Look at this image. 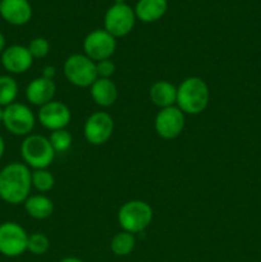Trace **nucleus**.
<instances>
[{
  "label": "nucleus",
  "mask_w": 261,
  "mask_h": 262,
  "mask_svg": "<svg viewBox=\"0 0 261 262\" xmlns=\"http://www.w3.org/2000/svg\"><path fill=\"white\" fill-rule=\"evenodd\" d=\"M63 73L67 81L76 87L86 89L96 81V63L84 54H73L63 64Z\"/></svg>",
  "instance_id": "39448f33"
},
{
  "label": "nucleus",
  "mask_w": 261,
  "mask_h": 262,
  "mask_svg": "<svg viewBox=\"0 0 261 262\" xmlns=\"http://www.w3.org/2000/svg\"><path fill=\"white\" fill-rule=\"evenodd\" d=\"M50 248V241L44 233H32L28 235L27 251L32 255L41 256L46 253Z\"/></svg>",
  "instance_id": "b1692460"
},
{
  "label": "nucleus",
  "mask_w": 261,
  "mask_h": 262,
  "mask_svg": "<svg viewBox=\"0 0 261 262\" xmlns=\"http://www.w3.org/2000/svg\"><path fill=\"white\" fill-rule=\"evenodd\" d=\"M31 170L25 163H10L0 170V199L10 205L23 204L31 196Z\"/></svg>",
  "instance_id": "f257e3e1"
},
{
  "label": "nucleus",
  "mask_w": 261,
  "mask_h": 262,
  "mask_svg": "<svg viewBox=\"0 0 261 262\" xmlns=\"http://www.w3.org/2000/svg\"><path fill=\"white\" fill-rule=\"evenodd\" d=\"M27 49L33 59H41L50 53V43L46 38L35 37L30 41Z\"/></svg>",
  "instance_id": "393cba45"
},
{
  "label": "nucleus",
  "mask_w": 261,
  "mask_h": 262,
  "mask_svg": "<svg viewBox=\"0 0 261 262\" xmlns=\"http://www.w3.org/2000/svg\"><path fill=\"white\" fill-rule=\"evenodd\" d=\"M150 99L160 109L177 104V87L169 81H156L150 87Z\"/></svg>",
  "instance_id": "a211bd4d"
},
{
  "label": "nucleus",
  "mask_w": 261,
  "mask_h": 262,
  "mask_svg": "<svg viewBox=\"0 0 261 262\" xmlns=\"http://www.w3.org/2000/svg\"><path fill=\"white\" fill-rule=\"evenodd\" d=\"M114 132V120L106 112H96L90 115L83 125V136L90 145H105Z\"/></svg>",
  "instance_id": "9d476101"
},
{
  "label": "nucleus",
  "mask_w": 261,
  "mask_h": 262,
  "mask_svg": "<svg viewBox=\"0 0 261 262\" xmlns=\"http://www.w3.org/2000/svg\"><path fill=\"white\" fill-rule=\"evenodd\" d=\"M184 115L186 114L177 105L160 109L154 123L155 132L158 133L159 137L164 140H174L178 137L183 132L186 124Z\"/></svg>",
  "instance_id": "9b49d317"
},
{
  "label": "nucleus",
  "mask_w": 261,
  "mask_h": 262,
  "mask_svg": "<svg viewBox=\"0 0 261 262\" xmlns=\"http://www.w3.org/2000/svg\"><path fill=\"white\" fill-rule=\"evenodd\" d=\"M5 36L3 35V32H0V55H2L3 51L5 50Z\"/></svg>",
  "instance_id": "cd10ccee"
},
{
  "label": "nucleus",
  "mask_w": 261,
  "mask_h": 262,
  "mask_svg": "<svg viewBox=\"0 0 261 262\" xmlns=\"http://www.w3.org/2000/svg\"><path fill=\"white\" fill-rule=\"evenodd\" d=\"M56 76V68L54 66H46L45 68L42 69V76L44 78H48V79H53L55 78Z\"/></svg>",
  "instance_id": "bb28decb"
},
{
  "label": "nucleus",
  "mask_w": 261,
  "mask_h": 262,
  "mask_svg": "<svg viewBox=\"0 0 261 262\" xmlns=\"http://www.w3.org/2000/svg\"><path fill=\"white\" fill-rule=\"evenodd\" d=\"M72 113L71 109L63 101L48 102L38 110V122L46 129L51 132L58 129H66L67 125L71 123Z\"/></svg>",
  "instance_id": "f8f14e48"
},
{
  "label": "nucleus",
  "mask_w": 261,
  "mask_h": 262,
  "mask_svg": "<svg viewBox=\"0 0 261 262\" xmlns=\"http://www.w3.org/2000/svg\"><path fill=\"white\" fill-rule=\"evenodd\" d=\"M18 96V83L13 77L0 76V106L7 107L15 102Z\"/></svg>",
  "instance_id": "412c9836"
},
{
  "label": "nucleus",
  "mask_w": 261,
  "mask_h": 262,
  "mask_svg": "<svg viewBox=\"0 0 261 262\" xmlns=\"http://www.w3.org/2000/svg\"><path fill=\"white\" fill-rule=\"evenodd\" d=\"M55 91L56 84L53 79L38 77V78L32 79L26 87V99L30 104L41 107L48 102L53 101Z\"/></svg>",
  "instance_id": "2eb2a0df"
},
{
  "label": "nucleus",
  "mask_w": 261,
  "mask_h": 262,
  "mask_svg": "<svg viewBox=\"0 0 261 262\" xmlns=\"http://www.w3.org/2000/svg\"><path fill=\"white\" fill-rule=\"evenodd\" d=\"M33 58L27 46L10 45L2 53V66L12 74H23L32 67Z\"/></svg>",
  "instance_id": "ddd939ff"
},
{
  "label": "nucleus",
  "mask_w": 261,
  "mask_h": 262,
  "mask_svg": "<svg viewBox=\"0 0 261 262\" xmlns=\"http://www.w3.org/2000/svg\"><path fill=\"white\" fill-rule=\"evenodd\" d=\"M28 216L36 220L48 219L54 212V202L44 194H33L23 202Z\"/></svg>",
  "instance_id": "6ab92c4d"
},
{
  "label": "nucleus",
  "mask_w": 261,
  "mask_h": 262,
  "mask_svg": "<svg viewBox=\"0 0 261 262\" xmlns=\"http://www.w3.org/2000/svg\"><path fill=\"white\" fill-rule=\"evenodd\" d=\"M49 141H50L55 154H63L71 148L73 138L67 129H58L51 132Z\"/></svg>",
  "instance_id": "5701e85b"
},
{
  "label": "nucleus",
  "mask_w": 261,
  "mask_h": 262,
  "mask_svg": "<svg viewBox=\"0 0 261 262\" xmlns=\"http://www.w3.org/2000/svg\"><path fill=\"white\" fill-rule=\"evenodd\" d=\"M0 4H2V0H0Z\"/></svg>",
  "instance_id": "2f4dec72"
},
{
  "label": "nucleus",
  "mask_w": 261,
  "mask_h": 262,
  "mask_svg": "<svg viewBox=\"0 0 261 262\" xmlns=\"http://www.w3.org/2000/svg\"><path fill=\"white\" fill-rule=\"evenodd\" d=\"M135 9L125 3H114L104 15V30L115 38L124 37L136 25Z\"/></svg>",
  "instance_id": "423d86ee"
},
{
  "label": "nucleus",
  "mask_w": 261,
  "mask_h": 262,
  "mask_svg": "<svg viewBox=\"0 0 261 262\" xmlns=\"http://www.w3.org/2000/svg\"><path fill=\"white\" fill-rule=\"evenodd\" d=\"M3 117H4V107L0 106V123H3Z\"/></svg>",
  "instance_id": "7c9ffc66"
},
{
  "label": "nucleus",
  "mask_w": 261,
  "mask_h": 262,
  "mask_svg": "<svg viewBox=\"0 0 261 262\" xmlns=\"http://www.w3.org/2000/svg\"><path fill=\"white\" fill-rule=\"evenodd\" d=\"M55 151L49 138L41 135H30L20 143V156L28 168L33 170L48 169L55 159Z\"/></svg>",
  "instance_id": "7ed1b4c3"
},
{
  "label": "nucleus",
  "mask_w": 261,
  "mask_h": 262,
  "mask_svg": "<svg viewBox=\"0 0 261 262\" xmlns=\"http://www.w3.org/2000/svg\"><path fill=\"white\" fill-rule=\"evenodd\" d=\"M0 15L13 26H25L32 18V7L28 0H2Z\"/></svg>",
  "instance_id": "4468645a"
},
{
  "label": "nucleus",
  "mask_w": 261,
  "mask_h": 262,
  "mask_svg": "<svg viewBox=\"0 0 261 262\" xmlns=\"http://www.w3.org/2000/svg\"><path fill=\"white\" fill-rule=\"evenodd\" d=\"M31 182H32L33 188L41 193L51 191L55 186V178L48 169H37V170L31 171Z\"/></svg>",
  "instance_id": "4be33fe9"
},
{
  "label": "nucleus",
  "mask_w": 261,
  "mask_h": 262,
  "mask_svg": "<svg viewBox=\"0 0 261 262\" xmlns=\"http://www.w3.org/2000/svg\"><path fill=\"white\" fill-rule=\"evenodd\" d=\"M28 234L18 223L0 224V253L5 257H18L27 251Z\"/></svg>",
  "instance_id": "6e6552de"
},
{
  "label": "nucleus",
  "mask_w": 261,
  "mask_h": 262,
  "mask_svg": "<svg viewBox=\"0 0 261 262\" xmlns=\"http://www.w3.org/2000/svg\"><path fill=\"white\" fill-rule=\"evenodd\" d=\"M3 124L8 132L14 136H30L36 124V118L32 110L25 104L13 102L4 107Z\"/></svg>",
  "instance_id": "0eeeda50"
},
{
  "label": "nucleus",
  "mask_w": 261,
  "mask_h": 262,
  "mask_svg": "<svg viewBox=\"0 0 261 262\" xmlns=\"http://www.w3.org/2000/svg\"><path fill=\"white\" fill-rule=\"evenodd\" d=\"M117 50V38L107 31L94 30L84 37L83 53L95 63L110 59Z\"/></svg>",
  "instance_id": "1a4fd4ad"
},
{
  "label": "nucleus",
  "mask_w": 261,
  "mask_h": 262,
  "mask_svg": "<svg viewBox=\"0 0 261 262\" xmlns=\"http://www.w3.org/2000/svg\"><path fill=\"white\" fill-rule=\"evenodd\" d=\"M90 94L95 104L109 107L118 100V87L110 78H97L90 87Z\"/></svg>",
  "instance_id": "dca6fc26"
},
{
  "label": "nucleus",
  "mask_w": 261,
  "mask_h": 262,
  "mask_svg": "<svg viewBox=\"0 0 261 262\" xmlns=\"http://www.w3.org/2000/svg\"><path fill=\"white\" fill-rule=\"evenodd\" d=\"M136 247L135 234L122 230L117 233L110 241V250L117 256H128Z\"/></svg>",
  "instance_id": "aec40b11"
},
{
  "label": "nucleus",
  "mask_w": 261,
  "mask_h": 262,
  "mask_svg": "<svg viewBox=\"0 0 261 262\" xmlns=\"http://www.w3.org/2000/svg\"><path fill=\"white\" fill-rule=\"evenodd\" d=\"M115 71H117V67H115L114 61L110 59L96 61V72L99 78H112Z\"/></svg>",
  "instance_id": "a878e982"
},
{
  "label": "nucleus",
  "mask_w": 261,
  "mask_h": 262,
  "mask_svg": "<svg viewBox=\"0 0 261 262\" xmlns=\"http://www.w3.org/2000/svg\"><path fill=\"white\" fill-rule=\"evenodd\" d=\"M168 10V0H138L135 7L137 19L143 23H153L161 19Z\"/></svg>",
  "instance_id": "f3484780"
},
{
  "label": "nucleus",
  "mask_w": 261,
  "mask_h": 262,
  "mask_svg": "<svg viewBox=\"0 0 261 262\" xmlns=\"http://www.w3.org/2000/svg\"><path fill=\"white\" fill-rule=\"evenodd\" d=\"M210 90L206 82L200 77H188L177 87V106L189 115H199L207 107Z\"/></svg>",
  "instance_id": "f03ea898"
},
{
  "label": "nucleus",
  "mask_w": 261,
  "mask_h": 262,
  "mask_svg": "<svg viewBox=\"0 0 261 262\" xmlns=\"http://www.w3.org/2000/svg\"><path fill=\"white\" fill-rule=\"evenodd\" d=\"M4 152H5V142H4V138L0 136V160H2V158L4 156Z\"/></svg>",
  "instance_id": "c85d7f7f"
},
{
  "label": "nucleus",
  "mask_w": 261,
  "mask_h": 262,
  "mask_svg": "<svg viewBox=\"0 0 261 262\" xmlns=\"http://www.w3.org/2000/svg\"><path fill=\"white\" fill-rule=\"evenodd\" d=\"M154 210L146 201L132 200L118 210V223L124 232L137 234L143 232L151 224Z\"/></svg>",
  "instance_id": "20e7f679"
},
{
  "label": "nucleus",
  "mask_w": 261,
  "mask_h": 262,
  "mask_svg": "<svg viewBox=\"0 0 261 262\" xmlns=\"http://www.w3.org/2000/svg\"><path fill=\"white\" fill-rule=\"evenodd\" d=\"M60 262H84V261L81 260V258H78V257H66V258H63Z\"/></svg>",
  "instance_id": "c756f323"
}]
</instances>
